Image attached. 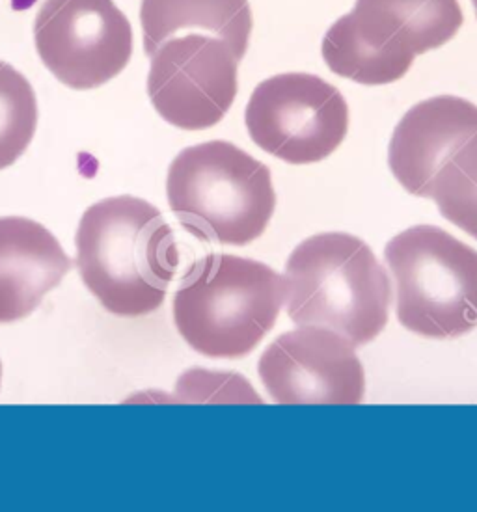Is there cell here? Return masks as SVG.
Returning <instances> with one entry per match:
<instances>
[{"label": "cell", "mask_w": 477, "mask_h": 512, "mask_svg": "<svg viewBox=\"0 0 477 512\" xmlns=\"http://www.w3.org/2000/svg\"><path fill=\"white\" fill-rule=\"evenodd\" d=\"M349 17L364 40L409 62L446 45L463 25L459 0H356Z\"/></svg>", "instance_id": "obj_12"}, {"label": "cell", "mask_w": 477, "mask_h": 512, "mask_svg": "<svg viewBox=\"0 0 477 512\" xmlns=\"http://www.w3.org/2000/svg\"><path fill=\"white\" fill-rule=\"evenodd\" d=\"M472 2H474V10H476V15H477V0H472Z\"/></svg>", "instance_id": "obj_18"}, {"label": "cell", "mask_w": 477, "mask_h": 512, "mask_svg": "<svg viewBox=\"0 0 477 512\" xmlns=\"http://www.w3.org/2000/svg\"><path fill=\"white\" fill-rule=\"evenodd\" d=\"M38 127V101L27 77L0 62V170L27 151Z\"/></svg>", "instance_id": "obj_15"}, {"label": "cell", "mask_w": 477, "mask_h": 512, "mask_svg": "<svg viewBox=\"0 0 477 512\" xmlns=\"http://www.w3.org/2000/svg\"><path fill=\"white\" fill-rule=\"evenodd\" d=\"M477 133V107L463 97L438 95L414 105L397 123L388 164L403 189L429 198L440 168Z\"/></svg>", "instance_id": "obj_10"}, {"label": "cell", "mask_w": 477, "mask_h": 512, "mask_svg": "<svg viewBox=\"0 0 477 512\" xmlns=\"http://www.w3.org/2000/svg\"><path fill=\"white\" fill-rule=\"evenodd\" d=\"M144 51L155 53L178 34H205L226 41L237 60L245 58L252 30L248 0H142Z\"/></svg>", "instance_id": "obj_13"}, {"label": "cell", "mask_w": 477, "mask_h": 512, "mask_svg": "<svg viewBox=\"0 0 477 512\" xmlns=\"http://www.w3.org/2000/svg\"><path fill=\"white\" fill-rule=\"evenodd\" d=\"M282 278L287 315L297 326L328 328L356 349L381 336L388 324L390 276L355 235L321 233L302 241Z\"/></svg>", "instance_id": "obj_2"}, {"label": "cell", "mask_w": 477, "mask_h": 512, "mask_svg": "<svg viewBox=\"0 0 477 512\" xmlns=\"http://www.w3.org/2000/svg\"><path fill=\"white\" fill-rule=\"evenodd\" d=\"M86 289L118 317H142L163 306L179 267L174 230L163 213L135 196L88 207L75 237Z\"/></svg>", "instance_id": "obj_1"}, {"label": "cell", "mask_w": 477, "mask_h": 512, "mask_svg": "<svg viewBox=\"0 0 477 512\" xmlns=\"http://www.w3.org/2000/svg\"><path fill=\"white\" fill-rule=\"evenodd\" d=\"M323 58L330 71L366 86L396 82L407 75L412 62L384 53L360 36L349 14L328 28L323 40Z\"/></svg>", "instance_id": "obj_14"}, {"label": "cell", "mask_w": 477, "mask_h": 512, "mask_svg": "<svg viewBox=\"0 0 477 512\" xmlns=\"http://www.w3.org/2000/svg\"><path fill=\"white\" fill-rule=\"evenodd\" d=\"M239 60L226 41L185 34L151 54L148 94L164 122L204 131L228 114L237 95Z\"/></svg>", "instance_id": "obj_8"}, {"label": "cell", "mask_w": 477, "mask_h": 512, "mask_svg": "<svg viewBox=\"0 0 477 512\" xmlns=\"http://www.w3.org/2000/svg\"><path fill=\"white\" fill-rule=\"evenodd\" d=\"M252 142L289 164L325 161L349 131L338 88L308 73L276 75L256 86L245 112Z\"/></svg>", "instance_id": "obj_6"}, {"label": "cell", "mask_w": 477, "mask_h": 512, "mask_svg": "<svg viewBox=\"0 0 477 512\" xmlns=\"http://www.w3.org/2000/svg\"><path fill=\"white\" fill-rule=\"evenodd\" d=\"M73 267L55 235L23 216L0 218V324L40 308Z\"/></svg>", "instance_id": "obj_11"}, {"label": "cell", "mask_w": 477, "mask_h": 512, "mask_svg": "<svg viewBox=\"0 0 477 512\" xmlns=\"http://www.w3.org/2000/svg\"><path fill=\"white\" fill-rule=\"evenodd\" d=\"M166 196L183 230L226 246L259 239L276 209L271 170L224 140L183 149L170 164Z\"/></svg>", "instance_id": "obj_4"}, {"label": "cell", "mask_w": 477, "mask_h": 512, "mask_svg": "<svg viewBox=\"0 0 477 512\" xmlns=\"http://www.w3.org/2000/svg\"><path fill=\"white\" fill-rule=\"evenodd\" d=\"M178 393L189 403H263L245 378L205 369H192L179 378Z\"/></svg>", "instance_id": "obj_17"}, {"label": "cell", "mask_w": 477, "mask_h": 512, "mask_svg": "<svg viewBox=\"0 0 477 512\" xmlns=\"http://www.w3.org/2000/svg\"><path fill=\"white\" fill-rule=\"evenodd\" d=\"M396 282L397 321L427 339H455L477 328V250L448 231L420 224L384 248Z\"/></svg>", "instance_id": "obj_5"}, {"label": "cell", "mask_w": 477, "mask_h": 512, "mask_svg": "<svg viewBox=\"0 0 477 512\" xmlns=\"http://www.w3.org/2000/svg\"><path fill=\"white\" fill-rule=\"evenodd\" d=\"M34 41L45 68L73 90L112 81L133 54V28L114 0H45Z\"/></svg>", "instance_id": "obj_7"}, {"label": "cell", "mask_w": 477, "mask_h": 512, "mask_svg": "<svg viewBox=\"0 0 477 512\" xmlns=\"http://www.w3.org/2000/svg\"><path fill=\"white\" fill-rule=\"evenodd\" d=\"M258 373L280 405H358L366 373L355 347L321 326H299L263 351Z\"/></svg>", "instance_id": "obj_9"}, {"label": "cell", "mask_w": 477, "mask_h": 512, "mask_svg": "<svg viewBox=\"0 0 477 512\" xmlns=\"http://www.w3.org/2000/svg\"><path fill=\"white\" fill-rule=\"evenodd\" d=\"M429 198L440 215L477 241V133L440 168Z\"/></svg>", "instance_id": "obj_16"}, {"label": "cell", "mask_w": 477, "mask_h": 512, "mask_svg": "<svg viewBox=\"0 0 477 512\" xmlns=\"http://www.w3.org/2000/svg\"><path fill=\"white\" fill-rule=\"evenodd\" d=\"M284 300V278L269 265L209 254L183 276L172 310L191 349L207 358L239 360L273 330Z\"/></svg>", "instance_id": "obj_3"}, {"label": "cell", "mask_w": 477, "mask_h": 512, "mask_svg": "<svg viewBox=\"0 0 477 512\" xmlns=\"http://www.w3.org/2000/svg\"><path fill=\"white\" fill-rule=\"evenodd\" d=\"M0 382H2V364H0Z\"/></svg>", "instance_id": "obj_19"}]
</instances>
